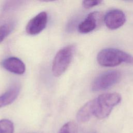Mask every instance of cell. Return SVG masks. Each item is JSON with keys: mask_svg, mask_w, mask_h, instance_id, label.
Returning <instances> with one entry per match:
<instances>
[{"mask_svg": "<svg viewBox=\"0 0 133 133\" xmlns=\"http://www.w3.org/2000/svg\"><path fill=\"white\" fill-rule=\"evenodd\" d=\"M98 63L105 67H113L123 62L133 64V56L118 49L107 48L100 50L97 57Z\"/></svg>", "mask_w": 133, "mask_h": 133, "instance_id": "1", "label": "cell"}, {"mask_svg": "<svg viewBox=\"0 0 133 133\" xmlns=\"http://www.w3.org/2000/svg\"><path fill=\"white\" fill-rule=\"evenodd\" d=\"M96 100L95 116L99 119H103L108 117L113 108L121 102L122 97L118 93L110 92L99 95Z\"/></svg>", "mask_w": 133, "mask_h": 133, "instance_id": "2", "label": "cell"}, {"mask_svg": "<svg viewBox=\"0 0 133 133\" xmlns=\"http://www.w3.org/2000/svg\"><path fill=\"white\" fill-rule=\"evenodd\" d=\"M75 50L74 45H69L61 49L57 53L52 66V71L55 76L58 77L66 71L72 61Z\"/></svg>", "mask_w": 133, "mask_h": 133, "instance_id": "3", "label": "cell"}, {"mask_svg": "<svg viewBox=\"0 0 133 133\" xmlns=\"http://www.w3.org/2000/svg\"><path fill=\"white\" fill-rule=\"evenodd\" d=\"M121 77L120 72L117 70H109L100 74L91 84V90L99 91L109 88L117 83Z\"/></svg>", "mask_w": 133, "mask_h": 133, "instance_id": "4", "label": "cell"}, {"mask_svg": "<svg viewBox=\"0 0 133 133\" xmlns=\"http://www.w3.org/2000/svg\"><path fill=\"white\" fill-rule=\"evenodd\" d=\"M103 20L108 28L111 30H115L125 23L126 16L123 11L114 9L106 13L104 16Z\"/></svg>", "mask_w": 133, "mask_h": 133, "instance_id": "5", "label": "cell"}, {"mask_svg": "<svg viewBox=\"0 0 133 133\" xmlns=\"http://www.w3.org/2000/svg\"><path fill=\"white\" fill-rule=\"evenodd\" d=\"M47 23V14L42 11L32 18L26 26V32L31 35H35L41 33L46 27Z\"/></svg>", "mask_w": 133, "mask_h": 133, "instance_id": "6", "label": "cell"}, {"mask_svg": "<svg viewBox=\"0 0 133 133\" xmlns=\"http://www.w3.org/2000/svg\"><path fill=\"white\" fill-rule=\"evenodd\" d=\"M96 98L86 103L78 110L76 114V118L80 123H86L95 115L96 110Z\"/></svg>", "mask_w": 133, "mask_h": 133, "instance_id": "7", "label": "cell"}, {"mask_svg": "<svg viewBox=\"0 0 133 133\" xmlns=\"http://www.w3.org/2000/svg\"><path fill=\"white\" fill-rule=\"evenodd\" d=\"M100 13L97 11L90 12L78 26V30L81 33H89L97 28Z\"/></svg>", "mask_w": 133, "mask_h": 133, "instance_id": "8", "label": "cell"}, {"mask_svg": "<svg viewBox=\"0 0 133 133\" xmlns=\"http://www.w3.org/2000/svg\"><path fill=\"white\" fill-rule=\"evenodd\" d=\"M2 65L7 71L17 74H22L25 70L24 63L16 57H10L4 60Z\"/></svg>", "mask_w": 133, "mask_h": 133, "instance_id": "9", "label": "cell"}, {"mask_svg": "<svg viewBox=\"0 0 133 133\" xmlns=\"http://www.w3.org/2000/svg\"><path fill=\"white\" fill-rule=\"evenodd\" d=\"M20 91L18 85H12L6 92L0 96V108L11 104L18 97Z\"/></svg>", "mask_w": 133, "mask_h": 133, "instance_id": "10", "label": "cell"}, {"mask_svg": "<svg viewBox=\"0 0 133 133\" xmlns=\"http://www.w3.org/2000/svg\"><path fill=\"white\" fill-rule=\"evenodd\" d=\"M14 28V24L12 22L7 23L0 26V43L11 32Z\"/></svg>", "mask_w": 133, "mask_h": 133, "instance_id": "11", "label": "cell"}, {"mask_svg": "<svg viewBox=\"0 0 133 133\" xmlns=\"http://www.w3.org/2000/svg\"><path fill=\"white\" fill-rule=\"evenodd\" d=\"M14 124L11 121L7 119L0 120V133H13Z\"/></svg>", "mask_w": 133, "mask_h": 133, "instance_id": "12", "label": "cell"}, {"mask_svg": "<svg viewBox=\"0 0 133 133\" xmlns=\"http://www.w3.org/2000/svg\"><path fill=\"white\" fill-rule=\"evenodd\" d=\"M78 126L73 121H70L65 124L60 129V133H77Z\"/></svg>", "mask_w": 133, "mask_h": 133, "instance_id": "13", "label": "cell"}, {"mask_svg": "<svg viewBox=\"0 0 133 133\" xmlns=\"http://www.w3.org/2000/svg\"><path fill=\"white\" fill-rule=\"evenodd\" d=\"M102 0H83L82 4L85 8L88 9L100 4Z\"/></svg>", "mask_w": 133, "mask_h": 133, "instance_id": "14", "label": "cell"}, {"mask_svg": "<svg viewBox=\"0 0 133 133\" xmlns=\"http://www.w3.org/2000/svg\"><path fill=\"white\" fill-rule=\"evenodd\" d=\"M40 1H42V2H51V1H56V0H39Z\"/></svg>", "mask_w": 133, "mask_h": 133, "instance_id": "15", "label": "cell"}, {"mask_svg": "<svg viewBox=\"0 0 133 133\" xmlns=\"http://www.w3.org/2000/svg\"><path fill=\"white\" fill-rule=\"evenodd\" d=\"M124 1H133V0H124Z\"/></svg>", "mask_w": 133, "mask_h": 133, "instance_id": "16", "label": "cell"}, {"mask_svg": "<svg viewBox=\"0 0 133 133\" xmlns=\"http://www.w3.org/2000/svg\"><path fill=\"white\" fill-rule=\"evenodd\" d=\"M89 133H96V132H89Z\"/></svg>", "mask_w": 133, "mask_h": 133, "instance_id": "17", "label": "cell"}, {"mask_svg": "<svg viewBox=\"0 0 133 133\" xmlns=\"http://www.w3.org/2000/svg\"><path fill=\"white\" fill-rule=\"evenodd\" d=\"M59 133H60V132H59Z\"/></svg>", "mask_w": 133, "mask_h": 133, "instance_id": "18", "label": "cell"}]
</instances>
